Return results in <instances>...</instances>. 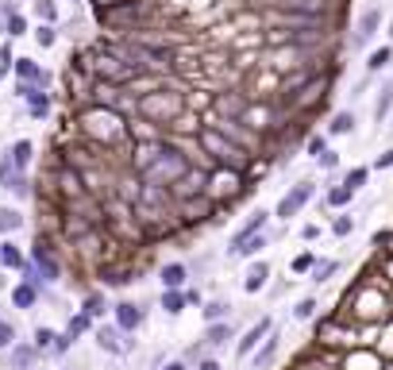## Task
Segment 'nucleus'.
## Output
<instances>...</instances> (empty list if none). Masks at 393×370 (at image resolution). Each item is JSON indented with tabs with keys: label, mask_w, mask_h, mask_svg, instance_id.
Returning <instances> with one entry per match:
<instances>
[{
	"label": "nucleus",
	"mask_w": 393,
	"mask_h": 370,
	"mask_svg": "<svg viewBox=\"0 0 393 370\" xmlns=\"http://www.w3.org/2000/svg\"><path fill=\"white\" fill-rule=\"evenodd\" d=\"M189 155H185L182 147H174V143H139L135 147V174H139L147 185H159V190H170L174 181H182L185 174H189Z\"/></svg>",
	"instance_id": "nucleus-1"
},
{
	"label": "nucleus",
	"mask_w": 393,
	"mask_h": 370,
	"mask_svg": "<svg viewBox=\"0 0 393 370\" xmlns=\"http://www.w3.org/2000/svg\"><path fill=\"white\" fill-rule=\"evenodd\" d=\"M197 143H201L204 155H212V162L227 166L232 174H243V170H247V162H251L247 151L235 147L227 135H220V128H201V132H197Z\"/></svg>",
	"instance_id": "nucleus-2"
},
{
	"label": "nucleus",
	"mask_w": 393,
	"mask_h": 370,
	"mask_svg": "<svg viewBox=\"0 0 393 370\" xmlns=\"http://www.w3.org/2000/svg\"><path fill=\"white\" fill-rule=\"evenodd\" d=\"M85 132L97 135V139H104V143H120L127 128L112 108H93V112H85Z\"/></svg>",
	"instance_id": "nucleus-3"
},
{
	"label": "nucleus",
	"mask_w": 393,
	"mask_h": 370,
	"mask_svg": "<svg viewBox=\"0 0 393 370\" xmlns=\"http://www.w3.org/2000/svg\"><path fill=\"white\" fill-rule=\"evenodd\" d=\"M139 112L147 120H177L182 116V97L177 93H147L139 100Z\"/></svg>",
	"instance_id": "nucleus-4"
},
{
	"label": "nucleus",
	"mask_w": 393,
	"mask_h": 370,
	"mask_svg": "<svg viewBox=\"0 0 393 370\" xmlns=\"http://www.w3.org/2000/svg\"><path fill=\"white\" fill-rule=\"evenodd\" d=\"M27 263L39 270L42 282H58L62 278V266H58V259H54V251H51V243H47V239H35L31 259H27Z\"/></svg>",
	"instance_id": "nucleus-5"
},
{
	"label": "nucleus",
	"mask_w": 393,
	"mask_h": 370,
	"mask_svg": "<svg viewBox=\"0 0 393 370\" xmlns=\"http://www.w3.org/2000/svg\"><path fill=\"white\" fill-rule=\"evenodd\" d=\"M139 16H143V4H139V0H124V4H104V8H101V20H104L109 27H120V31H124V27H131Z\"/></svg>",
	"instance_id": "nucleus-6"
},
{
	"label": "nucleus",
	"mask_w": 393,
	"mask_h": 370,
	"mask_svg": "<svg viewBox=\"0 0 393 370\" xmlns=\"http://www.w3.org/2000/svg\"><path fill=\"white\" fill-rule=\"evenodd\" d=\"M312 193H316V185H312V181H297V185H293V190L285 193L282 201H278V216H282V220L297 216V213H301V208L312 201Z\"/></svg>",
	"instance_id": "nucleus-7"
},
{
	"label": "nucleus",
	"mask_w": 393,
	"mask_h": 370,
	"mask_svg": "<svg viewBox=\"0 0 393 370\" xmlns=\"http://www.w3.org/2000/svg\"><path fill=\"white\" fill-rule=\"evenodd\" d=\"M97 74L109 77V82H116V85H124V82H131V77H135V70L127 66L124 58L112 54V50H104V54L97 58Z\"/></svg>",
	"instance_id": "nucleus-8"
},
{
	"label": "nucleus",
	"mask_w": 393,
	"mask_h": 370,
	"mask_svg": "<svg viewBox=\"0 0 393 370\" xmlns=\"http://www.w3.org/2000/svg\"><path fill=\"white\" fill-rule=\"evenodd\" d=\"M139 324H143V309H139V305L120 301V305H116V328H120V332H135Z\"/></svg>",
	"instance_id": "nucleus-9"
},
{
	"label": "nucleus",
	"mask_w": 393,
	"mask_h": 370,
	"mask_svg": "<svg viewBox=\"0 0 393 370\" xmlns=\"http://www.w3.org/2000/svg\"><path fill=\"white\" fill-rule=\"evenodd\" d=\"M266 336H270V316H262V321L255 324V328L247 332L243 339H239V347H235V351H239V355H251L255 347H259V339H266Z\"/></svg>",
	"instance_id": "nucleus-10"
},
{
	"label": "nucleus",
	"mask_w": 393,
	"mask_h": 370,
	"mask_svg": "<svg viewBox=\"0 0 393 370\" xmlns=\"http://www.w3.org/2000/svg\"><path fill=\"white\" fill-rule=\"evenodd\" d=\"M16 74H19V82H24V85H47V74L35 66L31 58H19V62H16Z\"/></svg>",
	"instance_id": "nucleus-11"
},
{
	"label": "nucleus",
	"mask_w": 393,
	"mask_h": 370,
	"mask_svg": "<svg viewBox=\"0 0 393 370\" xmlns=\"http://www.w3.org/2000/svg\"><path fill=\"white\" fill-rule=\"evenodd\" d=\"M378 24H382V12H374V8H370L367 16L359 20V31H355V43H359V47H362V43H370V35L378 31Z\"/></svg>",
	"instance_id": "nucleus-12"
},
{
	"label": "nucleus",
	"mask_w": 393,
	"mask_h": 370,
	"mask_svg": "<svg viewBox=\"0 0 393 370\" xmlns=\"http://www.w3.org/2000/svg\"><path fill=\"white\" fill-rule=\"evenodd\" d=\"M31 155H35V147H31V143H27V139H19V143H16V147H12V151H8V158H12V166H16V170H19V174H27V166H31Z\"/></svg>",
	"instance_id": "nucleus-13"
},
{
	"label": "nucleus",
	"mask_w": 393,
	"mask_h": 370,
	"mask_svg": "<svg viewBox=\"0 0 393 370\" xmlns=\"http://www.w3.org/2000/svg\"><path fill=\"white\" fill-rule=\"evenodd\" d=\"M266 278H270V266H266V263H255L251 270H247V282H243V289H247V293H259V289L266 286Z\"/></svg>",
	"instance_id": "nucleus-14"
},
{
	"label": "nucleus",
	"mask_w": 393,
	"mask_h": 370,
	"mask_svg": "<svg viewBox=\"0 0 393 370\" xmlns=\"http://www.w3.org/2000/svg\"><path fill=\"white\" fill-rule=\"evenodd\" d=\"M24 251L16 243H0V266H8V270H24Z\"/></svg>",
	"instance_id": "nucleus-15"
},
{
	"label": "nucleus",
	"mask_w": 393,
	"mask_h": 370,
	"mask_svg": "<svg viewBox=\"0 0 393 370\" xmlns=\"http://www.w3.org/2000/svg\"><path fill=\"white\" fill-rule=\"evenodd\" d=\"M35 301H39V289L27 286V282H19V286L12 289V305H16V309H35Z\"/></svg>",
	"instance_id": "nucleus-16"
},
{
	"label": "nucleus",
	"mask_w": 393,
	"mask_h": 370,
	"mask_svg": "<svg viewBox=\"0 0 393 370\" xmlns=\"http://www.w3.org/2000/svg\"><path fill=\"white\" fill-rule=\"evenodd\" d=\"M185 266L182 263H170V266H162V289H182L185 286Z\"/></svg>",
	"instance_id": "nucleus-17"
},
{
	"label": "nucleus",
	"mask_w": 393,
	"mask_h": 370,
	"mask_svg": "<svg viewBox=\"0 0 393 370\" xmlns=\"http://www.w3.org/2000/svg\"><path fill=\"white\" fill-rule=\"evenodd\" d=\"M97 344L104 347V351H112V355H124L127 347L120 344V328H97Z\"/></svg>",
	"instance_id": "nucleus-18"
},
{
	"label": "nucleus",
	"mask_w": 393,
	"mask_h": 370,
	"mask_svg": "<svg viewBox=\"0 0 393 370\" xmlns=\"http://www.w3.org/2000/svg\"><path fill=\"white\" fill-rule=\"evenodd\" d=\"M35 355H39V351H35V347H27V344H12V367H16V370H31V362H35Z\"/></svg>",
	"instance_id": "nucleus-19"
},
{
	"label": "nucleus",
	"mask_w": 393,
	"mask_h": 370,
	"mask_svg": "<svg viewBox=\"0 0 393 370\" xmlns=\"http://www.w3.org/2000/svg\"><path fill=\"white\" fill-rule=\"evenodd\" d=\"M227 339H232V324H227V321L209 324V336H204V344H209V347H220V344H227Z\"/></svg>",
	"instance_id": "nucleus-20"
},
{
	"label": "nucleus",
	"mask_w": 393,
	"mask_h": 370,
	"mask_svg": "<svg viewBox=\"0 0 393 370\" xmlns=\"http://www.w3.org/2000/svg\"><path fill=\"white\" fill-rule=\"evenodd\" d=\"M162 309H166L170 316H177L185 309V293L182 289H162Z\"/></svg>",
	"instance_id": "nucleus-21"
},
{
	"label": "nucleus",
	"mask_w": 393,
	"mask_h": 370,
	"mask_svg": "<svg viewBox=\"0 0 393 370\" xmlns=\"http://www.w3.org/2000/svg\"><path fill=\"white\" fill-rule=\"evenodd\" d=\"M19 228H24V216H19L16 208H0V231L12 236V231H19Z\"/></svg>",
	"instance_id": "nucleus-22"
},
{
	"label": "nucleus",
	"mask_w": 393,
	"mask_h": 370,
	"mask_svg": "<svg viewBox=\"0 0 393 370\" xmlns=\"http://www.w3.org/2000/svg\"><path fill=\"white\" fill-rule=\"evenodd\" d=\"M251 355H255V370H259V367H270V359L278 355V336H270L266 344H262V351H251Z\"/></svg>",
	"instance_id": "nucleus-23"
},
{
	"label": "nucleus",
	"mask_w": 393,
	"mask_h": 370,
	"mask_svg": "<svg viewBox=\"0 0 393 370\" xmlns=\"http://www.w3.org/2000/svg\"><path fill=\"white\" fill-rule=\"evenodd\" d=\"M93 328V321L85 313H77V316H70V324H66V336L70 339H77V336H85V332Z\"/></svg>",
	"instance_id": "nucleus-24"
},
{
	"label": "nucleus",
	"mask_w": 393,
	"mask_h": 370,
	"mask_svg": "<svg viewBox=\"0 0 393 370\" xmlns=\"http://www.w3.org/2000/svg\"><path fill=\"white\" fill-rule=\"evenodd\" d=\"M16 178H19V170L12 166V158L4 155V158H0V185H4V190H12V185H16Z\"/></svg>",
	"instance_id": "nucleus-25"
},
{
	"label": "nucleus",
	"mask_w": 393,
	"mask_h": 370,
	"mask_svg": "<svg viewBox=\"0 0 393 370\" xmlns=\"http://www.w3.org/2000/svg\"><path fill=\"white\" fill-rule=\"evenodd\" d=\"M266 220H270V216H266V213H259L255 220H247L239 231H235V239H243V236H255V231H266ZM235 239H232V243H235Z\"/></svg>",
	"instance_id": "nucleus-26"
},
{
	"label": "nucleus",
	"mask_w": 393,
	"mask_h": 370,
	"mask_svg": "<svg viewBox=\"0 0 393 370\" xmlns=\"http://www.w3.org/2000/svg\"><path fill=\"white\" fill-rule=\"evenodd\" d=\"M81 313L89 316V321L104 316V297H101V293H89V297H85V309H81Z\"/></svg>",
	"instance_id": "nucleus-27"
},
{
	"label": "nucleus",
	"mask_w": 393,
	"mask_h": 370,
	"mask_svg": "<svg viewBox=\"0 0 393 370\" xmlns=\"http://www.w3.org/2000/svg\"><path fill=\"white\" fill-rule=\"evenodd\" d=\"M390 108H393V85H385L382 97H378V105H374V116H378V120H385V116H390Z\"/></svg>",
	"instance_id": "nucleus-28"
},
{
	"label": "nucleus",
	"mask_w": 393,
	"mask_h": 370,
	"mask_svg": "<svg viewBox=\"0 0 393 370\" xmlns=\"http://www.w3.org/2000/svg\"><path fill=\"white\" fill-rule=\"evenodd\" d=\"M224 316H227V301H209V305H204V321H209V324L224 321Z\"/></svg>",
	"instance_id": "nucleus-29"
},
{
	"label": "nucleus",
	"mask_w": 393,
	"mask_h": 370,
	"mask_svg": "<svg viewBox=\"0 0 393 370\" xmlns=\"http://www.w3.org/2000/svg\"><path fill=\"white\" fill-rule=\"evenodd\" d=\"M355 193L347 190V185H335V190H328V205L332 208H339V205H347V201H351Z\"/></svg>",
	"instance_id": "nucleus-30"
},
{
	"label": "nucleus",
	"mask_w": 393,
	"mask_h": 370,
	"mask_svg": "<svg viewBox=\"0 0 393 370\" xmlns=\"http://www.w3.org/2000/svg\"><path fill=\"white\" fill-rule=\"evenodd\" d=\"M351 128H355V116L351 112H339L332 120V135H343V132H351Z\"/></svg>",
	"instance_id": "nucleus-31"
},
{
	"label": "nucleus",
	"mask_w": 393,
	"mask_h": 370,
	"mask_svg": "<svg viewBox=\"0 0 393 370\" xmlns=\"http://www.w3.org/2000/svg\"><path fill=\"white\" fill-rule=\"evenodd\" d=\"M312 313H316V297H305V301H297V309H293L297 321H309Z\"/></svg>",
	"instance_id": "nucleus-32"
},
{
	"label": "nucleus",
	"mask_w": 393,
	"mask_h": 370,
	"mask_svg": "<svg viewBox=\"0 0 393 370\" xmlns=\"http://www.w3.org/2000/svg\"><path fill=\"white\" fill-rule=\"evenodd\" d=\"M343 185H347V190H351V193H359L362 185H367V170H362V166H359V170H351V174H347V181H343Z\"/></svg>",
	"instance_id": "nucleus-33"
},
{
	"label": "nucleus",
	"mask_w": 393,
	"mask_h": 370,
	"mask_svg": "<svg viewBox=\"0 0 393 370\" xmlns=\"http://www.w3.org/2000/svg\"><path fill=\"white\" fill-rule=\"evenodd\" d=\"M54 344V332L51 328H35V351H47Z\"/></svg>",
	"instance_id": "nucleus-34"
},
{
	"label": "nucleus",
	"mask_w": 393,
	"mask_h": 370,
	"mask_svg": "<svg viewBox=\"0 0 393 370\" xmlns=\"http://www.w3.org/2000/svg\"><path fill=\"white\" fill-rule=\"evenodd\" d=\"M16 344V328H12L8 321H0V351H4V347H12Z\"/></svg>",
	"instance_id": "nucleus-35"
},
{
	"label": "nucleus",
	"mask_w": 393,
	"mask_h": 370,
	"mask_svg": "<svg viewBox=\"0 0 393 370\" xmlns=\"http://www.w3.org/2000/svg\"><path fill=\"white\" fill-rule=\"evenodd\" d=\"M328 274H335V263H332V259H328V263H316V266H312V282H324Z\"/></svg>",
	"instance_id": "nucleus-36"
},
{
	"label": "nucleus",
	"mask_w": 393,
	"mask_h": 370,
	"mask_svg": "<svg viewBox=\"0 0 393 370\" xmlns=\"http://www.w3.org/2000/svg\"><path fill=\"white\" fill-rule=\"evenodd\" d=\"M385 62H390V47H382V50H374V54H370V62H367V66H370V70H382V66H385Z\"/></svg>",
	"instance_id": "nucleus-37"
},
{
	"label": "nucleus",
	"mask_w": 393,
	"mask_h": 370,
	"mask_svg": "<svg viewBox=\"0 0 393 370\" xmlns=\"http://www.w3.org/2000/svg\"><path fill=\"white\" fill-rule=\"evenodd\" d=\"M324 151H328V139H324V135H312V139H309V155L320 158Z\"/></svg>",
	"instance_id": "nucleus-38"
},
{
	"label": "nucleus",
	"mask_w": 393,
	"mask_h": 370,
	"mask_svg": "<svg viewBox=\"0 0 393 370\" xmlns=\"http://www.w3.org/2000/svg\"><path fill=\"white\" fill-rule=\"evenodd\" d=\"M351 228H355V220H351V216H339V220L332 224V231H335V236H351Z\"/></svg>",
	"instance_id": "nucleus-39"
},
{
	"label": "nucleus",
	"mask_w": 393,
	"mask_h": 370,
	"mask_svg": "<svg viewBox=\"0 0 393 370\" xmlns=\"http://www.w3.org/2000/svg\"><path fill=\"white\" fill-rule=\"evenodd\" d=\"M316 162L324 166V170H335V162H339V155H335V151H324V155H320Z\"/></svg>",
	"instance_id": "nucleus-40"
},
{
	"label": "nucleus",
	"mask_w": 393,
	"mask_h": 370,
	"mask_svg": "<svg viewBox=\"0 0 393 370\" xmlns=\"http://www.w3.org/2000/svg\"><path fill=\"white\" fill-rule=\"evenodd\" d=\"M35 39H39L42 47H51V43H54V27H39V31H35Z\"/></svg>",
	"instance_id": "nucleus-41"
},
{
	"label": "nucleus",
	"mask_w": 393,
	"mask_h": 370,
	"mask_svg": "<svg viewBox=\"0 0 393 370\" xmlns=\"http://www.w3.org/2000/svg\"><path fill=\"white\" fill-rule=\"evenodd\" d=\"M312 266H316V263H312V255H301L297 263H293V270H297V274H305V270H312Z\"/></svg>",
	"instance_id": "nucleus-42"
},
{
	"label": "nucleus",
	"mask_w": 393,
	"mask_h": 370,
	"mask_svg": "<svg viewBox=\"0 0 393 370\" xmlns=\"http://www.w3.org/2000/svg\"><path fill=\"white\" fill-rule=\"evenodd\" d=\"M39 16L42 20H54V4H51V0H39Z\"/></svg>",
	"instance_id": "nucleus-43"
},
{
	"label": "nucleus",
	"mask_w": 393,
	"mask_h": 370,
	"mask_svg": "<svg viewBox=\"0 0 393 370\" xmlns=\"http://www.w3.org/2000/svg\"><path fill=\"white\" fill-rule=\"evenodd\" d=\"M8 35H24V20H19V16L8 20Z\"/></svg>",
	"instance_id": "nucleus-44"
},
{
	"label": "nucleus",
	"mask_w": 393,
	"mask_h": 370,
	"mask_svg": "<svg viewBox=\"0 0 393 370\" xmlns=\"http://www.w3.org/2000/svg\"><path fill=\"white\" fill-rule=\"evenodd\" d=\"M378 170H385V166H393V151H385V155H378Z\"/></svg>",
	"instance_id": "nucleus-45"
},
{
	"label": "nucleus",
	"mask_w": 393,
	"mask_h": 370,
	"mask_svg": "<svg viewBox=\"0 0 393 370\" xmlns=\"http://www.w3.org/2000/svg\"><path fill=\"white\" fill-rule=\"evenodd\" d=\"M197 370H220V362L216 359H201V362H197Z\"/></svg>",
	"instance_id": "nucleus-46"
},
{
	"label": "nucleus",
	"mask_w": 393,
	"mask_h": 370,
	"mask_svg": "<svg viewBox=\"0 0 393 370\" xmlns=\"http://www.w3.org/2000/svg\"><path fill=\"white\" fill-rule=\"evenodd\" d=\"M166 370H185V362H170V367Z\"/></svg>",
	"instance_id": "nucleus-47"
},
{
	"label": "nucleus",
	"mask_w": 393,
	"mask_h": 370,
	"mask_svg": "<svg viewBox=\"0 0 393 370\" xmlns=\"http://www.w3.org/2000/svg\"><path fill=\"white\" fill-rule=\"evenodd\" d=\"M390 35H393V24H390Z\"/></svg>",
	"instance_id": "nucleus-48"
}]
</instances>
